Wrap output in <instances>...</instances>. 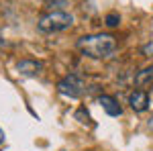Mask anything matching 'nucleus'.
<instances>
[{
    "label": "nucleus",
    "mask_w": 153,
    "mask_h": 151,
    "mask_svg": "<svg viewBox=\"0 0 153 151\" xmlns=\"http://www.w3.org/2000/svg\"><path fill=\"white\" fill-rule=\"evenodd\" d=\"M84 80L80 74H68V76H63L61 80L57 82V92L61 96H65V98H80L84 94Z\"/></svg>",
    "instance_id": "3"
},
{
    "label": "nucleus",
    "mask_w": 153,
    "mask_h": 151,
    "mask_svg": "<svg viewBox=\"0 0 153 151\" xmlns=\"http://www.w3.org/2000/svg\"><path fill=\"white\" fill-rule=\"evenodd\" d=\"M104 25L108 27V29H114V27H118L120 25V16H118L117 12H108L104 19Z\"/></svg>",
    "instance_id": "8"
},
{
    "label": "nucleus",
    "mask_w": 153,
    "mask_h": 151,
    "mask_svg": "<svg viewBox=\"0 0 153 151\" xmlns=\"http://www.w3.org/2000/svg\"><path fill=\"white\" fill-rule=\"evenodd\" d=\"M76 47L84 55L92 59H106L117 49V39L108 33H96V35H84L78 39Z\"/></svg>",
    "instance_id": "1"
},
{
    "label": "nucleus",
    "mask_w": 153,
    "mask_h": 151,
    "mask_svg": "<svg viewBox=\"0 0 153 151\" xmlns=\"http://www.w3.org/2000/svg\"><path fill=\"white\" fill-rule=\"evenodd\" d=\"M129 104L135 112H145L149 108V94L145 90H133L129 94Z\"/></svg>",
    "instance_id": "4"
},
{
    "label": "nucleus",
    "mask_w": 153,
    "mask_h": 151,
    "mask_svg": "<svg viewBox=\"0 0 153 151\" xmlns=\"http://www.w3.org/2000/svg\"><path fill=\"white\" fill-rule=\"evenodd\" d=\"M135 84L139 88H153V65L141 70L137 76H135Z\"/></svg>",
    "instance_id": "7"
},
{
    "label": "nucleus",
    "mask_w": 153,
    "mask_h": 151,
    "mask_svg": "<svg viewBox=\"0 0 153 151\" xmlns=\"http://www.w3.org/2000/svg\"><path fill=\"white\" fill-rule=\"evenodd\" d=\"M98 104L104 108V112H106L108 116H120V115H123V108H120V104L117 102V98H112V96H106V94L98 96Z\"/></svg>",
    "instance_id": "6"
},
{
    "label": "nucleus",
    "mask_w": 153,
    "mask_h": 151,
    "mask_svg": "<svg viewBox=\"0 0 153 151\" xmlns=\"http://www.w3.org/2000/svg\"><path fill=\"white\" fill-rule=\"evenodd\" d=\"M76 118H78L80 123H88V121H90V116H88V112H86V108H80V110L76 112Z\"/></svg>",
    "instance_id": "9"
},
{
    "label": "nucleus",
    "mask_w": 153,
    "mask_h": 151,
    "mask_svg": "<svg viewBox=\"0 0 153 151\" xmlns=\"http://www.w3.org/2000/svg\"><path fill=\"white\" fill-rule=\"evenodd\" d=\"M4 139H6V135H4V131H2V129H0V145H2V143H4Z\"/></svg>",
    "instance_id": "10"
},
{
    "label": "nucleus",
    "mask_w": 153,
    "mask_h": 151,
    "mask_svg": "<svg viewBox=\"0 0 153 151\" xmlns=\"http://www.w3.org/2000/svg\"><path fill=\"white\" fill-rule=\"evenodd\" d=\"M16 70L21 76H27V78H33V76H39L43 71V63L37 61V59H21L16 63Z\"/></svg>",
    "instance_id": "5"
},
{
    "label": "nucleus",
    "mask_w": 153,
    "mask_h": 151,
    "mask_svg": "<svg viewBox=\"0 0 153 151\" xmlns=\"http://www.w3.org/2000/svg\"><path fill=\"white\" fill-rule=\"evenodd\" d=\"M74 25V14L65 10H51L45 12L39 16V31L41 33H59V31H65Z\"/></svg>",
    "instance_id": "2"
}]
</instances>
